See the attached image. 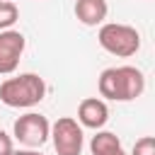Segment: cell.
<instances>
[{
	"label": "cell",
	"instance_id": "obj_5",
	"mask_svg": "<svg viewBox=\"0 0 155 155\" xmlns=\"http://www.w3.org/2000/svg\"><path fill=\"white\" fill-rule=\"evenodd\" d=\"M12 133H15V138L24 145V148H41L46 140H48V136H51V124H48V119L44 116V114H36V111H27V114H22L17 121H15V126H12Z\"/></svg>",
	"mask_w": 155,
	"mask_h": 155
},
{
	"label": "cell",
	"instance_id": "obj_4",
	"mask_svg": "<svg viewBox=\"0 0 155 155\" xmlns=\"http://www.w3.org/2000/svg\"><path fill=\"white\" fill-rule=\"evenodd\" d=\"M56 155H80L85 148V133L82 126L73 116H61L51 124V136Z\"/></svg>",
	"mask_w": 155,
	"mask_h": 155
},
{
	"label": "cell",
	"instance_id": "obj_10",
	"mask_svg": "<svg viewBox=\"0 0 155 155\" xmlns=\"http://www.w3.org/2000/svg\"><path fill=\"white\" fill-rule=\"evenodd\" d=\"M19 19V7L12 0H0V31L10 29Z\"/></svg>",
	"mask_w": 155,
	"mask_h": 155
},
{
	"label": "cell",
	"instance_id": "obj_9",
	"mask_svg": "<svg viewBox=\"0 0 155 155\" xmlns=\"http://www.w3.org/2000/svg\"><path fill=\"white\" fill-rule=\"evenodd\" d=\"M90 153L92 155H124V148H121V140L116 133L97 131V136H92V140H90Z\"/></svg>",
	"mask_w": 155,
	"mask_h": 155
},
{
	"label": "cell",
	"instance_id": "obj_6",
	"mask_svg": "<svg viewBox=\"0 0 155 155\" xmlns=\"http://www.w3.org/2000/svg\"><path fill=\"white\" fill-rule=\"evenodd\" d=\"M24 46H27V39L22 31H17V29L0 31V75H10L17 70Z\"/></svg>",
	"mask_w": 155,
	"mask_h": 155
},
{
	"label": "cell",
	"instance_id": "obj_12",
	"mask_svg": "<svg viewBox=\"0 0 155 155\" xmlns=\"http://www.w3.org/2000/svg\"><path fill=\"white\" fill-rule=\"evenodd\" d=\"M15 148H12V138L0 128V155H10Z\"/></svg>",
	"mask_w": 155,
	"mask_h": 155
},
{
	"label": "cell",
	"instance_id": "obj_7",
	"mask_svg": "<svg viewBox=\"0 0 155 155\" xmlns=\"http://www.w3.org/2000/svg\"><path fill=\"white\" fill-rule=\"evenodd\" d=\"M82 128H92V131H102V126L109 121V107L104 99L99 97H85L78 107V119H75Z\"/></svg>",
	"mask_w": 155,
	"mask_h": 155
},
{
	"label": "cell",
	"instance_id": "obj_8",
	"mask_svg": "<svg viewBox=\"0 0 155 155\" xmlns=\"http://www.w3.org/2000/svg\"><path fill=\"white\" fill-rule=\"evenodd\" d=\"M75 17L78 22H82L85 27H97L104 24L107 15H109V5L107 0H75Z\"/></svg>",
	"mask_w": 155,
	"mask_h": 155
},
{
	"label": "cell",
	"instance_id": "obj_11",
	"mask_svg": "<svg viewBox=\"0 0 155 155\" xmlns=\"http://www.w3.org/2000/svg\"><path fill=\"white\" fill-rule=\"evenodd\" d=\"M131 155H155V138L153 136H143L133 143Z\"/></svg>",
	"mask_w": 155,
	"mask_h": 155
},
{
	"label": "cell",
	"instance_id": "obj_13",
	"mask_svg": "<svg viewBox=\"0 0 155 155\" xmlns=\"http://www.w3.org/2000/svg\"><path fill=\"white\" fill-rule=\"evenodd\" d=\"M10 155H41L39 150H31V148H24V150H12Z\"/></svg>",
	"mask_w": 155,
	"mask_h": 155
},
{
	"label": "cell",
	"instance_id": "obj_2",
	"mask_svg": "<svg viewBox=\"0 0 155 155\" xmlns=\"http://www.w3.org/2000/svg\"><path fill=\"white\" fill-rule=\"evenodd\" d=\"M46 97V82L36 73H22L0 82V102L12 109H29Z\"/></svg>",
	"mask_w": 155,
	"mask_h": 155
},
{
	"label": "cell",
	"instance_id": "obj_3",
	"mask_svg": "<svg viewBox=\"0 0 155 155\" xmlns=\"http://www.w3.org/2000/svg\"><path fill=\"white\" fill-rule=\"evenodd\" d=\"M97 41H99V46L107 53L119 56V58H131L140 48V34H138V29L131 27V24H119V22H104V24H99Z\"/></svg>",
	"mask_w": 155,
	"mask_h": 155
},
{
	"label": "cell",
	"instance_id": "obj_1",
	"mask_svg": "<svg viewBox=\"0 0 155 155\" xmlns=\"http://www.w3.org/2000/svg\"><path fill=\"white\" fill-rule=\"evenodd\" d=\"M97 90L102 97L111 102H131L143 94L145 90V75L133 65H116L102 70L97 80Z\"/></svg>",
	"mask_w": 155,
	"mask_h": 155
}]
</instances>
